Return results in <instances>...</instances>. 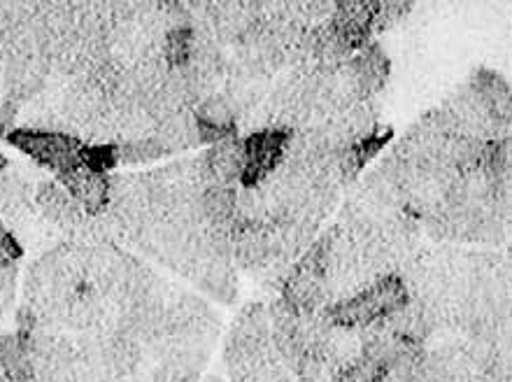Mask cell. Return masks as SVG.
Segmentation results:
<instances>
[{"label": "cell", "instance_id": "6da1fadb", "mask_svg": "<svg viewBox=\"0 0 512 382\" xmlns=\"http://www.w3.org/2000/svg\"><path fill=\"white\" fill-rule=\"evenodd\" d=\"M87 285V245L63 240L31 261L21 287V306L35 315L38 331H63L66 303Z\"/></svg>", "mask_w": 512, "mask_h": 382}, {"label": "cell", "instance_id": "7a4b0ae2", "mask_svg": "<svg viewBox=\"0 0 512 382\" xmlns=\"http://www.w3.org/2000/svg\"><path fill=\"white\" fill-rule=\"evenodd\" d=\"M266 310L270 345H273L280 362L287 366V371L296 373L305 359L317 355L322 348L331 320L326 317V310L324 313H298L282 299L270 301Z\"/></svg>", "mask_w": 512, "mask_h": 382}, {"label": "cell", "instance_id": "3957f363", "mask_svg": "<svg viewBox=\"0 0 512 382\" xmlns=\"http://www.w3.org/2000/svg\"><path fill=\"white\" fill-rule=\"evenodd\" d=\"M333 233H336V224L315 238V243L298 257L282 282L280 299L298 313H324L329 308V301H326V259H329Z\"/></svg>", "mask_w": 512, "mask_h": 382}, {"label": "cell", "instance_id": "277c9868", "mask_svg": "<svg viewBox=\"0 0 512 382\" xmlns=\"http://www.w3.org/2000/svg\"><path fill=\"white\" fill-rule=\"evenodd\" d=\"M410 301L408 289H405L401 275H384L375 280L373 285L361 289L359 294L350 299L333 303L326 308V317L336 327L347 329H368L371 324L384 320L398 308H403Z\"/></svg>", "mask_w": 512, "mask_h": 382}, {"label": "cell", "instance_id": "5b68a950", "mask_svg": "<svg viewBox=\"0 0 512 382\" xmlns=\"http://www.w3.org/2000/svg\"><path fill=\"white\" fill-rule=\"evenodd\" d=\"M7 145L17 147L21 154L35 161L45 171L61 175L70 171L73 166H80L84 143L70 133L59 131H33V129H17L7 133L3 138Z\"/></svg>", "mask_w": 512, "mask_h": 382}, {"label": "cell", "instance_id": "8992f818", "mask_svg": "<svg viewBox=\"0 0 512 382\" xmlns=\"http://www.w3.org/2000/svg\"><path fill=\"white\" fill-rule=\"evenodd\" d=\"M273 350L270 345V327H268V310L263 303L254 301L240 310V315L233 322V327L224 343V364L229 376L243 371L256 359Z\"/></svg>", "mask_w": 512, "mask_h": 382}, {"label": "cell", "instance_id": "52a82bcc", "mask_svg": "<svg viewBox=\"0 0 512 382\" xmlns=\"http://www.w3.org/2000/svg\"><path fill=\"white\" fill-rule=\"evenodd\" d=\"M454 138V129L440 108L424 112L408 131L398 138L391 154L408 166L445 164L447 147Z\"/></svg>", "mask_w": 512, "mask_h": 382}, {"label": "cell", "instance_id": "ba28073f", "mask_svg": "<svg viewBox=\"0 0 512 382\" xmlns=\"http://www.w3.org/2000/svg\"><path fill=\"white\" fill-rule=\"evenodd\" d=\"M35 208L70 243L96 245L94 217L77 205L56 180H42L35 189Z\"/></svg>", "mask_w": 512, "mask_h": 382}, {"label": "cell", "instance_id": "9c48e42d", "mask_svg": "<svg viewBox=\"0 0 512 382\" xmlns=\"http://www.w3.org/2000/svg\"><path fill=\"white\" fill-rule=\"evenodd\" d=\"M440 112L450 122L454 133H461V136L482 140V143L510 138V124L499 122L466 82L445 98Z\"/></svg>", "mask_w": 512, "mask_h": 382}, {"label": "cell", "instance_id": "30bf717a", "mask_svg": "<svg viewBox=\"0 0 512 382\" xmlns=\"http://www.w3.org/2000/svg\"><path fill=\"white\" fill-rule=\"evenodd\" d=\"M75 341L63 331H35L31 334L33 382H77Z\"/></svg>", "mask_w": 512, "mask_h": 382}, {"label": "cell", "instance_id": "8fae6325", "mask_svg": "<svg viewBox=\"0 0 512 382\" xmlns=\"http://www.w3.org/2000/svg\"><path fill=\"white\" fill-rule=\"evenodd\" d=\"M291 133L284 129H263L243 138V175L240 187H256L284 164Z\"/></svg>", "mask_w": 512, "mask_h": 382}, {"label": "cell", "instance_id": "7c38bea8", "mask_svg": "<svg viewBox=\"0 0 512 382\" xmlns=\"http://www.w3.org/2000/svg\"><path fill=\"white\" fill-rule=\"evenodd\" d=\"M270 87H273V75L263 70L259 63H254L243 54L229 59L222 94L229 98L233 110L238 112V122L266 101Z\"/></svg>", "mask_w": 512, "mask_h": 382}, {"label": "cell", "instance_id": "4fadbf2b", "mask_svg": "<svg viewBox=\"0 0 512 382\" xmlns=\"http://www.w3.org/2000/svg\"><path fill=\"white\" fill-rule=\"evenodd\" d=\"M208 21L219 45H245L263 24V3L256 0H224L210 3Z\"/></svg>", "mask_w": 512, "mask_h": 382}, {"label": "cell", "instance_id": "5bb4252c", "mask_svg": "<svg viewBox=\"0 0 512 382\" xmlns=\"http://www.w3.org/2000/svg\"><path fill=\"white\" fill-rule=\"evenodd\" d=\"M233 266L245 273H263L273 259V222L268 219H236L231 233Z\"/></svg>", "mask_w": 512, "mask_h": 382}, {"label": "cell", "instance_id": "9a60e30c", "mask_svg": "<svg viewBox=\"0 0 512 382\" xmlns=\"http://www.w3.org/2000/svg\"><path fill=\"white\" fill-rule=\"evenodd\" d=\"M322 131L333 150H343V147L357 143L359 138L368 136L380 126V108L375 101H359L347 105V108L333 110L326 115L322 122L312 124Z\"/></svg>", "mask_w": 512, "mask_h": 382}, {"label": "cell", "instance_id": "2e32d148", "mask_svg": "<svg viewBox=\"0 0 512 382\" xmlns=\"http://www.w3.org/2000/svg\"><path fill=\"white\" fill-rule=\"evenodd\" d=\"M3 98L0 101L21 110L24 105L40 94L49 82V70L35 49L12 56L3 66Z\"/></svg>", "mask_w": 512, "mask_h": 382}, {"label": "cell", "instance_id": "e0dca14e", "mask_svg": "<svg viewBox=\"0 0 512 382\" xmlns=\"http://www.w3.org/2000/svg\"><path fill=\"white\" fill-rule=\"evenodd\" d=\"M194 122L198 131V145H217L224 140L238 138V112L233 110L222 91L212 94L196 105Z\"/></svg>", "mask_w": 512, "mask_h": 382}, {"label": "cell", "instance_id": "ac0fdd59", "mask_svg": "<svg viewBox=\"0 0 512 382\" xmlns=\"http://www.w3.org/2000/svg\"><path fill=\"white\" fill-rule=\"evenodd\" d=\"M56 182L68 191L70 198L87 212L89 217L103 215L110 198V175L91 171L87 166H73L70 171L56 175Z\"/></svg>", "mask_w": 512, "mask_h": 382}, {"label": "cell", "instance_id": "d6986e66", "mask_svg": "<svg viewBox=\"0 0 512 382\" xmlns=\"http://www.w3.org/2000/svg\"><path fill=\"white\" fill-rule=\"evenodd\" d=\"M394 138V129L391 126H378L373 133L359 138L357 143L343 147L336 152V178L340 187L350 189L354 182L361 178L364 168L378 157V154L391 143Z\"/></svg>", "mask_w": 512, "mask_h": 382}, {"label": "cell", "instance_id": "ffe728a7", "mask_svg": "<svg viewBox=\"0 0 512 382\" xmlns=\"http://www.w3.org/2000/svg\"><path fill=\"white\" fill-rule=\"evenodd\" d=\"M380 0H336L331 24L343 35V40L357 54L361 47L373 42L375 14H378Z\"/></svg>", "mask_w": 512, "mask_h": 382}, {"label": "cell", "instance_id": "44dd1931", "mask_svg": "<svg viewBox=\"0 0 512 382\" xmlns=\"http://www.w3.org/2000/svg\"><path fill=\"white\" fill-rule=\"evenodd\" d=\"M205 189L208 187H238L243 175V138H231L217 143L198 154Z\"/></svg>", "mask_w": 512, "mask_h": 382}, {"label": "cell", "instance_id": "7402d4cb", "mask_svg": "<svg viewBox=\"0 0 512 382\" xmlns=\"http://www.w3.org/2000/svg\"><path fill=\"white\" fill-rule=\"evenodd\" d=\"M352 80L357 84L361 101H375L391 75V61L380 42H368L347 61Z\"/></svg>", "mask_w": 512, "mask_h": 382}, {"label": "cell", "instance_id": "603a6c76", "mask_svg": "<svg viewBox=\"0 0 512 382\" xmlns=\"http://www.w3.org/2000/svg\"><path fill=\"white\" fill-rule=\"evenodd\" d=\"M33 49V3H0V66Z\"/></svg>", "mask_w": 512, "mask_h": 382}, {"label": "cell", "instance_id": "cb8c5ba5", "mask_svg": "<svg viewBox=\"0 0 512 382\" xmlns=\"http://www.w3.org/2000/svg\"><path fill=\"white\" fill-rule=\"evenodd\" d=\"M3 224L10 229L12 236L19 240V245L24 247V252H33L35 257L54 250L56 245H61L63 240H66L52 224L47 222L45 217L40 215L38 208H35V203L28 205L26 210L17 212L14 217L5 219Z\"/></svg>", "mask_w": 512, "mask_h": 382}, {"label": "cell", "instance_id": "d4e9b609", "mask_svg": "<svg viewBox=\"0 0 512 382\" xmlns=\"http://www.w3.org/2000/svg\"><path fill=\"white\" fill-rule=\"evenodd\" d=\"M63 84L66 82L49 80L47 87L19 110L17 126L33 131L66 133L63 129Z\"/></svg>", "mask_w": 512, "mask_h": 382}, {"label": "cell", "instance_id": "484cf974", "mask_svg": "<svg viewBox=\"0 0 512 382\" xmlns=\"http://www.w3.org/2000/svg\"><path fill=\"white\" fill-rule=\"evenodd\" d=\"M45 180L38 168L26 164H10L5 173H0V219H10L17 212L33 205L35 189Z\"/></svg>", "mask_w": 512, "mask_h": 382}, {"label": "cell", "instance_id": "4316f807", "mask_svg": "<svg viewBox=\"0 0 512 382\" xmlns=\"http://www.w3.org/2000/svg\"><path fill=\"white\" fill-rule=\"evenodd\" d=\"M480 101L487 105V110L499 119V122L512 124V91L510 82L501 73L489 68H475L466 80Z\"/></svg>", "mask_w": 512, "mask_h": 382}, {"label": "cell", "instance_id": "83f0119b", "mask_svg": "<svg viewBox=\"0 0 512 382\" xmlns=\"http://www.w3.org/2000/svg\"><path fill=\"white\" fill-rule=\"evenodd\" d=\"M0 376L5 382H33L31 334L17 329L0 334Z\"/></svg>", "mask_w": 512, "mask_h": 382}, {"label": "cell", "instance_id": "f1b7e54d", "mask_svg": "<svg viewBox=\"0 0 512 382\" xmlns=\"http://www.w3.org/2000/svg\"><path fill=\"white\" fill-rule=\"evenodd\" d=\"M152 136L156 143L163 147L166 157H170V154H182L187 150H194V147L198 145L194 112L182 110L166 119H161V122L154 124Z\"/></svg>", "mask_w": 512, "mask_h": 382}, {"label": "cell", "instance_id": "f546056e", "mask_svg": "<svg viewBox=\"0 0 512 382\" xmlns=\"http://www.w3.org/2000/svg\"><path fill=\"white\" fill-rule=\"evenodd\" d=\"M317 355H322L326 362L336 366L338 371H345L347 366L354 364L361 355H364V331L331 324Z\"/></svg>", "mask_w": 512, "mask_h": 382}, {"label": "cell", "instance_id": "4dcf8cb0", "mask_svg": "<svg viewBox=\"0 0 512 382\" xmlns=\"http://www.w3.org/2000/svg\"><path fill=\"white\" fill-rule=\"evenodd\" d=\"M236 194L238 187H208L203 191V224L208 229L233 233V226H236Z\"/></svg>", "mask_w": 512, "mask_h": 382}, {"label": "cell", "instance_id": "1f68e13d", "mask_svg": "<svg viewBox=\"0 0 512 382\" xmlns=\"http://www.w3.org/2000/svg\"><path fill=\"white\" fill-rule=\"evenodd\" d=\"M475 173L489 182H510V138L485 143L480 166Z\"/></svg>", "mask_w": 512, "mask_h": 382}, {"label": "cell", "instance_id": "d6a6232c", "mask_svg": "<svg viewBox=\"0 0 512 382\" xmlns=\"http://www.w3.org/2000/svg\"><path fill=\"white\" fill-rule=\"evenodd\" d=\"M115 154L117 164L122 166H145L166 157V152H163V147L159 143H156L154 136L131 140V143H119L115 145Z\"/></svg>", "mask_w": 512, "mask_h": 382}, {"label": "cell", "instance_id": "836d02e7", "mask_svg": "<svg viewBox=\"0 0 512 382\" xmlns=\"http://www.w3.org/2000/svg\"><path fill=\"white\" fill-rule=\"evenodd\" d=\"M191 54V26L173 28L163 35L161 56L170 70H182Z\"/></svg>", "mask_w": 512, "mask_h": 382}, {"label": "cell", "instance_id": "e575fe53", "mask_svg": "<svg viewBox=\"0 0 512 382\" xmlns=\"http://www.w3.org/2000/svg\"><path fill=\"white\" fill-rule=\"evenodd\" d=\"M387 362L382 357L373 355V352H366L361 355L357 362L347 366L345 371H340L338 382H382L384 373H387Z\"/></svg>", "mask_w": 512, "mask_h": 382}, {"label": "cell", "instance_id": "d590c367", "mask_svg": "<svg viewBox=\"0 0 512 382\" xmlns=\"http://www.w3.org/2000/svg\"><path fill=\"white\" fill-rule=\"evenodd\" d=\"M17 287H19V266L0 268V334H3L7 317H10L14 310Z\"/></svg>", "mask_w": 512, "mask_h": 382}, {"label": "cell", "instance_id": "8d00e7d4", "mask_svg": "<svg viewBox=\"0 0 512 382\" xmlns=\"http://www.w3.org/2000/svg\"><path fill=\"white\" fill-rule=\"evenodd\" d=\"M412 7L415 5L408 3V0H380L378 14H375L373 33H384L389 31V28H394L396 24H401V21L412 12Z\"/></svg>", "mask_w": 512, "mask_h": 382}, {"label": "cell", "instance_id": "74e56055", "mask_svg": "<svg viewBox=\"0 0 512 382\" xmlns=\"http://www.w3.org/2000/svg\"><path fill=\"white\" fill-rule=\"evenodd\" d=\"M294 376L301 382H338L340 371L333 364L326 362L322 355H312L298 366Z\"/></svg>", "mask_w": 512, "mask_h": 382}, {"label": "cell", "instance_id": "f35d334b", "mask_svg": "<svg viewBox=\"0 0 512 382\" xmlns=\"http://www.w3.org/2000/svg\"><path fill=\"white\" fill-rule=\"evenodd\" d=\"M24 254V247L19 245V240L12 236L10 229L3 224V219H0V268L19 266Z\"/></svg>", "mask_w": 512, "mask_h": 382}, {"label": "cell", "instance_id": "ab89813d", "mask_svg": "<svg viewBox=\"0 0 512 382\" xmlns=\"http://www.w3.org/2000/svg\"><path fill=\"white\" fill-rule=\"evenodd\" d=\"M7 168H10V159H7V157H5V154H3V152H0V173H5V171H7Z\"/></svg>", "mask_w": 512, "mask_h": 382}, {"label": "cell", "instance_id": "60d3db41", "mask_svg": "<svg viewBox=\"0 0 512 382\" xmlns=\"http://www.w3.org/2000/svg\"><path fill=\"white\" fill-rule=\"evenodd\" d=\"M203 382H224V380L219 378V376H208V378H205Z\"/></svg>", "mask_w": 512, "mask_h": 382}, {"label": "cell", "instance_id": "b9f144b4", "mask_svg": "<svg viewBox=\"0 0 512 382\" xmlns=\"http://www.w3.org/2000/svg\"><path fill=\"white\" fill-rule=\"evenodd\" d=\"M0 98H3V70H0Z\"/></svg>", "mask_w": 512, "mask_h": 382}]
</instances>
